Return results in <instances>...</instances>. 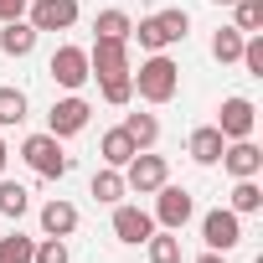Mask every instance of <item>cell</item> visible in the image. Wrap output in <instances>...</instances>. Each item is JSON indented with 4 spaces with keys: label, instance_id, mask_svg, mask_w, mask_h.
<instances>
[{
    "label": "cell",
    "instance_id": "cell-29",
    "mask_svg": "<svg viewBox=\"0 0 263 263\" xmlns=\"http://www.w3.org/2000/svg\"><path fill=\"white\" fill-rule=\"evenodd\" d=\"M237 62L248 67V78H263V31L242 36V57H237Z\"/></svg>",
    "mask_w": 263,
    "mask_h": 263
},
{
    "label": "cell",
    "instance_id": "cell-24",
    "mask_svg": "<svg viewBox=\"0 0 263 263\" xmlns=\"http://www.w3.org/2000/svg\"><path fill=\"white\" fill-rule=\"evenodd\" d=\"M212 57H217L222 67H232V62L242 57V31H237V26H222V31H212Z\"/></svg>",
    "mask_w": 263,
    "mask_h": 263
},
{
    "label": "cell",
    "instance_id": "cell-18",
    "mask_svg": "<svg viewBox=\"0 0 263 263\" xmlns=\"http://www.w3.org/2000/svg\"><path fill=\"white\" fill-rule=\"evenodd\" d=\"M129 42H140L145 52H165V47H176L171 31H165V21H160V11H155V16H140L135 31H129Z\"/></svg>",
    "mask_w": 263,
    "mask_h": 263
},
{
    "label": "cell",
    "instance_id": "cell-3",
    "mask_svg": "<svg viewBox=\"0 0 263 263\" xmlns=\"http://www.w3.org/2000/svg\"><path fill=\"white\" fill-rule=\"evenodd\" d=\"M165 181H171V165H165V155H155V150H140L135 160L124 165V186L135 191V196H155Z\"/></svg>",
    "mask_w": 263,
    "mask_h": 263
},
{
    "label": "cell",
    "instance_id": "cell-15",
    "mask_svg": "<svg viewBox=\"0 0 263 263\" xmlns=\"http://www.w3.org/2000/svg\"><path fill=\"white\" fill-rule=\"evenodd\" d=\"M36 26L21 16V21H0V52H6V57H31L36 52Z\"/></svg>",
    "mask_w": 263,
    "mask_h": 263
},
{
    "label": "cell",
    "instance_id": "cell-26",
    "mask_svg": "<svg viewBox=\"0 0 263 263\" xmlns=\"http://www.w3.org/2000/svg\"><path fill=\"white\" fill-rule=\"evenodd\" d=\"M26 119V93L21 88H0V129H16Z\"/></svg>",
    "mask_w": 263,
    "mask_h": 263
},
{
    "label": "cell",
    "instance_id": "cell-33",
    "mask_svg": "<svg viewBox=\"0 0 263 263\" xmlns=\"http://www.w3.org/2000/svg\"><path fill=\"white\" fill-rule=\"evenodd\" d=\"M6 165H11V145L0 140V176H6Z\"/></svg>",
    "mask_w": 263,
    "mask_h": 263
},
{
    "label": "cell",
    "instance_id": "cell-17",
    "mask_svg": "<svg viewBox=\"0 0 263 263\" xmlns=\"http://www.w3.org/2000/svg\"><path fill=\"white\" fill-rule=\"evenodd\" d=\"M88 191H93V201H98V206H114V201H124V196H129V186H124V171H114V165L93 171Z\"/></svg>",
    "mask_w": 263,
    "mask_h": 263
},
{
    "label": "cell",
    "instance_id": "cell-7",
    "mask_svg": "<svg viewBox=\"0 0 263 263\" xmlns=\"http://www.w3.org/2000/svg\"><path fill=\"white\" fill-rule=\"evenodd\" d=\"M47 72H52V83L57 88H67V93H78L93 72H88V47H72V42H62L57 52H52V62H47Z\"/></svg>",
    "mask_w": 263,
    "mask_h": 263
},
{
    "label": "cell",
    "instance_id": "cell-13",
    "mask_svg": "<svg viewBox=\"0 0 263 263\" xmlns=\"http://www.w3.org/2000/svg\"><path fill=\"white\" fill-rule=\"evenodd\" d=\"M98 155H103V165H114V171H124L129 160L140 155V145L129 140V129H124V124H114V129H103V140H98Z\"/></svg>",
    "mask_w": 263,
    "mask_h": 263
},
{
    "label": "cell",
    "instance_id": "cell-30",
    "mask_svg": "<svg viewBox=\"0 0 263 263\" xmlns=\"http://www.w3.org/2000/svg\"><path fill=\"white\" fill-rule=\"evenodd\" d=\"M31 263H67V237H42Z\"/></svg>",
    "mask_w": 263,
    "mask_h": 263
},
{
    "label": "cell",
    "instance_id": "cell-22",
    "mask_svg": "<svg viewBox=\"0 0 263 263\" xmlns=\"http://www.w3.org/2000/svg\"><path fill=\"white\" fill-rule=\"evenodd\" d=\"M145 253H150V263H181V232L155 227V232L145 237Z\"/></svg>",
    "mask_w": 263,
    "mask_h": 263
},
{
    "label": "cell",
    "instance_id": "cell-25",
    "mask_svg": "<svg viewBox=\"0 0 263 263\" xmlns=\"http://www.w3.org/2000/svg\"><path fill=\"white\" fill-rule=\"evenodd\" d=\"M232 26H237L242 36L263 31V0H232Z\"/></svg>",
    "mask_w": 263,
    "mask_h": 263
},
{
    "label": "cell",
    "instance_id": "cell-27",
    "mask_svg": "<svg viewBox=\"0 0 263 263\" xmlns=\"http://www.w3.org/2000/svg\"><path fill=\"white\" fill-rule=\"evenodd\" d=\"M31 253H36V237H26V232L0 237V263H31Z\"/></svg>",
    "mask_w": 263,
    "mask_h": 263
},
{
    "label": "cell",
    "instance_id": "cell-8",
    "mask_svg": "<svg viewBox=\"0 0 263 263\" xmlns=\"http://www.w3.org/2000/svg\"><path fill=\"white\" fill-rule=\"evenodd\" d=\"M201 242H206L212 253H232V248L242 242V217H237L232 206H212V212L201 217Z\"/></svg>",
    "mask_w": 263,
    "mask_h": 263
},
{
    "label": "cell",
    "instance_id": "cell-16",
    "mask_svg": "<svg viewBox=\"0 0 263 263\" xmlns=\"http://www.w3.org/2000/svg\"><path fill=\"white\" fill-rule=\"evenodd\" d=\"M72 232H78V206L62 201V196H52L42 206V237H72Z\"/></svg>",
    "mask_w": 263,
    "mask_h": 263
},
{
    "label": "cell",
    "instance_id": "cell-6",
    "mask_svg": "<svg viewBox=\"0 0 263 263\" xmlns=\"http://www.w3.org/2000/svg\"><path fill=\"white\" fill-rule=\"evenodd\" d=\"M88 119H93V103H88L83 93H67V98H57L52 114H47V135L72 140V135H83V129H88Z\"/></svg>",
    "mask_w": 263,
    "mask_h": 263
},
{
    "label": "cell",
    "instance_id": "cell-4",
    "mask_svg": "<svg viewBox=\"0 0 263 263\" xmlns=\"http://www.w3.org/2000/svg\"><path fill=\"white\" fill-rule=\"evenodd\" d=\"M88 72H93L98 83H108V78H129V72H135V62H129V42L93 36V47H88Z\"/></svg>",
    "mask_w": 263,
    "mask_h": 263
},
{
    "label": "cell",
    "instance_id": "cell-5",
    "mask_svg": "<svg viewBox=\"0 0 263 263\" xmlns=\"http://www.w3.org/2000/svg\"><path fill=\"white\" fill-rule=\"evenodd\" d=\"M150 217H155V227L181 232V227L196 217V201H191V191H186V186H171V181H165V186L155 191V212H150Z\"/></svg>",
    "mask_w": 263,
    "mask_h": 263
},
{
    "label": "cell",
    "instance_id": "cell-21",
    "mask_svg": "<svg viewBox=\"0 0 263 263\" xmlns=\"http://www.w3.org/2000/svg\"><path fill=\"white\" fill-rule=\"evenodd\" d=\"M227 206H232L237 217H253V212H263V186H258V176H253V181H232V196H227Z\"/></svg>",
    "mask_w": 263,
    "mask_h": 263
},
{
    "label": "cell",
    "instance_id": "cell-11",
    "mask_svg": "<svg viewBox=\"0 0 263 263\" xmlns=\"http://www.w3.org/2000/svg\"><path fill=\"white\" fill-rule=\"evenodd\" d=\"M232 181H253L258 171H263V150L253 145V140H227L222 145V160H217Z\"/></svg>",
    "mask_w": 263,
    "mask_h": 263
},
{
    "label": "cell",
    "instance_id": "cell-14",
    "mask_svg": "<svg viewBox=\"0 0 263 263\" xmlns=\"http://www.w3.org/2000/svg\"><path fill=\"white\" fill-rule=\"evenodd\" d=\"M222 145H227V140H222L217 124H196L191 140H186V155H191L196 165H217V160H222Z\"/></svg>",
    "mask_w": 263,
    "mask_h": 263
},
{
    "label": "cell",
    "instance_id": "cell-32",
    "mask_svg": "<svg viewBox=\"0 0 263 263\" xmlns=\"http://www.w3.org/2000/svg\"><path fill=\"white\" fill-rule=\"evenodd\" d=\"M196 263H227V253H212V248H206V253H201Z\"/></svg>",
    "mask_w": 263,
    "mask_h": 263
},
{
    "label": "cell",
    "instance_id": "cell-34",
    "mask_svg": "<svg viewBox=\"0 0 263 263\" xmlns=\"http://www.w3.org/2000/svg\"><path fill=\"white\" fill-rule=\"evenodd\" d=\"M212 6H232V0H212Z\"/></svg>",
    "mask_w": 263,
    "mask_h": 263
},
{
    "label": "cell",
    "instance_id": "cell-2",
    "mask_svg": "<svg viewBox=\"0 0 263 263\" xmlns=\"http://www.w3.org/2000/svg\"><path fill=\"white\" fill-rule=\"evenodd\" d=\"M21 160H26L42 181H62V176L72 171V160H67L62 140H57V135H47V129H42V135H26V140H21Z\"/></svg>",
    "mask_w": 263,
    "mask_h": 263
},
{
    "label": "cell",
    "instance_id": "cell-23",
    "mask_svg": "<svg viewBox=\"0 0 263 263\" xmlns=\"http://www.w3.org/2000/svg\"><path fill=\"white\" fill-rule=\"evenodd\" d=\"M124 129H129V140L140 150H155V140H160V119L155 114H124Z\"/></svg>",
    "mask_w": 263,
    "mask_h": 263
},
{
    "label": "cell",
    "instance_id": "cell-12",
    "mask_svg": "<svg viewBox=\"0 0 263 263\" xmlns=\"http://www.w3.org/2000/svg\"><path fill=\"white\" fill-rule=\"evenodd\" d=\"M155 232V217L145 206H129V201H114V237L129 242V248H140L145 237Z\"/></svg>",
    "mask_w": 263,
    "mask_h": 263
},
{
    "label": "cell",
    "instance_id": "cell-10",
    "mask_svg": "<svg viewBox=\"0 0 263 263\" xmlns=\"http://www.w3.org/2000/svg\"><path fill=\"white\" fill-rule=\"evenodd\" d=\"M26 21L36 31H72L78 26V0H31Z\"/></svg>",
    "mask_w": 263,
    "mask_h": 263
},
{
    "label": "cell",
    "instance_id": "cell-9",
    "mask_svg": "<svg viewBox=\"0 0 263 263\" xmlns=\"http://www.w3.org/2000/svg\"><path fill=\"white\" fill-rule=\"evenodd\" d=\"M217 129H222V140H253V129H258V108H253V98H242V93L222 98V108H217Z\"/></svg>",
    "mask_w": 263,
    "mask_h": 263
},
{
    "label": "cell",
    "instance_id": "cell-20",
    "mask_svg": "<svg viewBox=\"0 0 263 263\" xmlns=\"http://www.w3.org/2000/svg\"><path fill=\"white\" fill-rule=\"evenodd\" d=\"M93 31H98V36H108V42H129V31H135V16L119 11V6H108V11H98Z\"/></svg>",
    "mask_w": 263,
    "mask_h": 263
},
{
    "label": "cell",
    "instance_id": "cell-31",
    "mask_svg": "<svg viewBox=\"0 0 263 263\" xmlns=\"http://www.w3.org/2000/svg\"><path fill=\"white\" fill-rule=\"evenodd\" d=\"M26 16V0H0V21H21Z\"/></svg>",
    "mask_w": 263,
    "mask_h": 263
},
{
    "label": "cell",
    "instance_id": "cell-1",
    "mask_svg": "<svg viewBox=\"0 0 263 263\" xmlns=\"http://www.w3.org/2000/svg\"><path fill=\"white\" fill-rule=\"evenodd\" d=\"M129 83H135V98H145V103H171L181 93V67H176V57L150 52L140 62V72H129Z\"/></svg>",
    "mask_w": 263,
    "mask_h": 263
},
{
    "label": "cell",
    "instance_id": "cell-28",
    "mask_svg": "<svg viewBox=\"0 0 263 263\" xmlns=\"http://www.w3.org/2000/svg\"><path fill=\"white\" fill-rule=\"evenodd\" d=\"M98 93H103V103H108V108L135 103V83H129V78H108V83H98Z\"/></svg>",
    "mask_w": 263,
    "mask_h": 263
},
{
    "label": "cell",
    "instance_id": "cell-19",
    "mask_svg": "<svg viewBox=\"0 0 263 263\" xmlns=\"http://www.w3.org/2000/svg\"><path fill=\"white\" fill-rule=\"evenodd\" d=\"M26 212H31V191H26L21 181H6V176H0V217L21 222Z\"/></svg>",
    "mask_w": 263,
    "mask_h": 263
}]
</instances>
